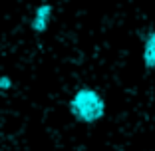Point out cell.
Returning a JSON list of instances; mask_svg holds the SVG:
<instances>
[{"label": "cell", "mask_w": 155, "mask_h": 151, "mask_svg": "<svg viewBox=\"0 0 155 151\" xmlns=\"http://www.w3.org/2000/svg\"><path fill=\"white\" fill-rule=\"evenodd\" d=\"M70 113L80 123H96L105 115V100L94 87H80L70 100Z\"/></svg>", "instance_id": "6da1fadb"}, {"label": "cell", "mask_w": 155, "mask_h": 151, "mask_svg": "<svg viewBox=\"0 0 155 151\" xmlns=\"http://www.w3.org/2000/svg\"><path fill=\"white\" fill-rule=\"evenodd\" d=\"M50 20H52V6L50 4H40L36 8V12H34L32 16V30L34 32H44L46 28L50 26Z\"/></svg>", "instance_id": "7a4b0ae2"}, {"label": "cell", "mask_w": 155, "mask_h": 151, "mask_svg": "<svg viewBox=\"0 0 155 151\" xmlns=\"http://www.w3.org/2000/svg\"><path fill=\"white\" fill-rule=\"evenodd\" d=\"M143 64L147 70L155 72V30L145 38V44H143Z\"/></svg>", "instance_id": "3957f363"}, {"label": "cell", "mask_w": 155, "mask_h": 151, "mask_svg": "<svg viewBox=\"0 0 155 151\" xmlns=\"http://www.w3.org/2000/svg\"><path fill=\"white\" fill-rule=\"evenodd\" d=\"M10 87H12V82H10V78L8 76H2V78H0V90H10Z\"/></svg>", "instance_id": "277c9868"}]
</instances>
